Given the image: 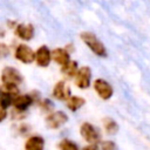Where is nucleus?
<instances>
[{
    "mask_svg": "<svg viewBox=\"0 0 150 150\" xmlns=\"http://www.w3.org/2000/svg\"><path fill=\"white\" fill-rule=\"evenodd\" d=\"M80 39L87 46V48L97 57H107L108 56V49H107L105 45L93 32H89V30L81 32Z\"/></svg>",
    "mask_w": 150,
    "mask_h": 150,
    "instance_id": "obj_1",
    "label": "nucleus"
},
{
    "mask_svg": "<svg viewBox=\"0 0 150 150\" xmlns=\"http://www.w3.org/2000/svg\"><path fill=\"white\" fill-rule=\"evenodd\" d=\"M40 98H41V94L39 91H36V90H33L30 93H25V94L19 93L18 95L14 96V101H13L12 108L18 110V111L27 112V110L32 105L36 104Z\"/></svg>",
    "mask_w": 150,
    "mask_h": 150,
    "instance_id": "obj_2",
    "label": "nucleus"
},
{
    "mask_svg": "<svg viewBox=\"0 0 150 150\" xmlns=\"http://www.w3.org/2000/svg\"><path fill=\"white\" fill-rule=\"evenodd\" d=\"M79 132H80V136L82 137V139L86 143H95V144H98L102 141V132H101L100 128L96 127L95 124L88 122V121L82 122L80 124Z\"/></svg>",
    "mask_w": 150,
    "mask_h": 150,
    "instance_id": "obj_3",
    "label": "nucleus"
},
{
    "mask_svg": "<svg viewBox=\"0 0 150 150\" xmlns=\"http://www.w3.org/2000/svg\"><path fill=\"white\" fill-rule=\"evenodd\" d=\"M13 56L14 59L22 63V64H32L34 63V56H35V50L28 46L27 43L20 42L16 43L13 48Z\"/></svg>",
    "mask_w": 150,
    "mask_h": 150,
    "instance_id": "obj_4",
    "label": "nucleus"
},
{
    "mask_svg": "<svg viewBox=\"0 0 150 150\" xmlns=\"http://www.w3.org/2000/svg\"><path fill=\"white\" fill-rule=\"evenodd\" d=\"M69 121V116L63 110H53L45 116V124L50 130H59L61 129L67 122Z\"/></svg>",
    "mask_w": 150,
    "mask_h": 150,
    "instance_id": "obj_5",
    "label": "nucleus"
},
{
    "mask_svg": "<svg viewBox=\"0 0 150 150\" xmlns=\"http://www.w3.org/2000/svg\"><path fill=\"white\" fill-rule=\"evenodd\" d=\"M76 88L81 90H86L91 87L93 83V71L89 66H80L76 75L73 79Z\"/></svg>",
    "mask_w": 150,
    "mask_h": 150,
    "instance_id": "obj_6",
    "label": "nucleus"
},
{
    "mask_svg": "<svg viewBox=\"0 0 150 150\" xmlns=\"http://www.w3.org/2000/svg\"><path fill=\"white\" fill-rule=\"evenodd\" d=\"M91 87H93L94 91L96 93V95L103 101L110 100L114 95V87L111 86L110 82H108L107 80H104L102 77H97V79L93 80Z\"/></svg>",
    "mask_w": 150,
    "mask_h": 150,
    "instance_id": "obj_7",
    "label": "nucleus"
},
{
    "mask_svg": "<svg viewBox=\"0 0 150 150\" xmlns=\"http://www.w3.org/2000/svg\"><path fill=\"white\" fill-rule=\"evenodd\" d=\"M0 82L1 84L11 83V84L20 86L23 82V75L18 68L13 66H6L2 68L0 73Z\"/></svg>",
    "mask_w": 150,
    "mask_h": 150,
    "instance_id": "obj_8",
    "label": "nucleus"
},
{
    "mask_svg": "<svg viewBox=\"0 0 150 150\" xmlns=\"http://www.w3.org/2000/svg\"><path fill=\"white\" fill-rule=\"evenodd\" d=\"M34 63L39 68H47L52 63V49L47 45H41L35 49Z\"/></svg>",
    "mask_w": 150,
    "mask_h": 150,
    "instance_id": "obj_9",
    "label": "nucleus"
},
{
    "mask_svg": "<svg viewBox=\"0 0 150 150\" xmlns=\"http://www.w3.org/2000/svg\"><path fill=\"white\" fill-rule=\"evenodd\" d=\"M14 36L21 41L28 42L34 39L35 36V27L33 23H25V22H18L15 28L13 29Z\"/></svg>",
    "mask_w": 150,
    "mask_h": 150,
    "instance_id": "obj_10",
    "label": "nucleus"
},
{
    "mask_svg": "<svg viewBox=\"0 0 150 150\" xmlns=\"http://www.w3.org/2000/svg\"><path fill=\"white\" fill-rule=\"evenodd\" d=\"M70 95H71L70 88H69V86L64 79L59 80L57 82L54 83V86L52 88V97L54 100L60 101V102H64Z\"/></svg>",
    "mask_w": 150,
    "mask_h": 150,
    "instance_id": "obj_11",
    "label": "nucleus"
},
{
    "mask_svg": "<svg viewBox=\"0 0 150 150\" xmlns=\"http://www.w3.org/2000/svg\"><path fill=\"white\" fill-rule=\"evenodd\" d=\"M46 141L41 135H29L27 136L23 148L25 150H45Z\"/></svg>",
    "mask_w": 150,
    "mask_h": 150,
    "instance_id": "obj_12",
    "label": "nucleus"
},
{
    "mask_svg": "<svg viewBox=\"0 0 150 150\" xmlns=\"http://www.w3.org/2000/svg\"><path fill=\"white\" fill-rule=\"evenodd\" d=\"M70 53L64 47H56L52 49V62L56 63L57 66H63L70 60Z\"/></svg>",
    "mask_w": 150,
    "mask_h": 150,
    "instance_id": "obj_13",
    "label": "nucleus"
},
{
    "mask_svg": "<svg viewBox=\"0 0 150 150\" xmlns=\"http://www.w3.org/2000/svg\"><path fill=\"white\" fill-rule=\"evenodd\" d=\"M64 104H66L67 110H69L71 112H75V111H79L86 104V100H84V97H82L80 95H73L71 94L64 101Z\"/></svg>",
    "mask_w": 150,
    "mask_h": 150,
    "instance_id": "obj_14",
    "label": "nucleus"
},
{
    "mask_svg": "<svg viewBox=\"0 0 150 150\" xmlns=\"http://www.w3.org/2000/svg\"><path fill=\"white\" fill-rule=\"evenodd\" d=\"M79 67H80V66H79L77 61L70 59L66 64H63V66L60 67V70H61V74H62L66 79L73 80L74 76L76 75L77 70H79Z\"/></svg>",
    "mask_w": 150,
    "mask_h": 150,
    "instance_id": "obj_15",
    "label": "nucleus"
},
{
    "mask_svg": "<svg viewBox=\"0 0 150 150\" xmlns=\"http://www.w3.org/2000/svg\"><path fill=\"white\" fill-rule=\"evenodd\" d=\"M102 127H103L104 132L107 135H109V136L116 135L118 132V129H120L118 123L114 118H111V117H104L102 120Z\"/></svg>",
    "mask_w": 150,
    "mask_h": 150,
    "instance_id": "obj_16",
    "label": "nucleus"
},
{
    "mask_svg": "<svg viewBox=\"0 0 150 150\" xmlns=\"http://www.w3.org/2000/svg\"><path fill=\"white\" fill-rule=\"evenodd\" d=\"M57 149L59 150H80L81 148L74 139L64 137L57 143Z\"/></svg>",
    "mask_w": 150,
    "mask_h": 150,
    "instance_id": "obj_17",
    "label": "nucleus"
},
{
    "mask_svg": "<svg viewBox=\"0 0 150 150\" xmlns=\"http://www.w3.org/2000/svg\"><path fill=\"white\" fill-rule=\"evenodd\" d=\"M14 96H15V95L2 90V93H1V95H0V108L6 109V110H9V109L12 108V105H13Z\"/></svg>",
    "mask_w": 150,
    "mask_h": 150,
    "instance_id": "obj_18",
    "label": "nucleus"
},
{
    "mask_svg": "<svg viewBox=\"0 0 150 150\" xmlns=\"http://www.w3.org/2000/svg\"><path fill=\"white\" fill-rule=\"evenodd\" d=\"M36 105H38L39 109H40L42 112H45V114H48V112H50V111L54 110V102H53L50 98L41 97V98L38 101Z\"/></svg>",
    "mask_w": 150,
    "mask_h": 150,
    "instance_id": "obj_19",
    "label": "nucleus"
},
{
    "mask_svg": "<svg viewBox=\"0 0 150 150\" xmlns=\"http://www.w3.org/2000/svg\"><path fill=\"white\" fill-rule=\"evenodd\" d=\"M16 132L20 136L27 137V136H29V132H30V125L29 124H26V123H22V122H18Z\"/></svg>",
    "mask_w": 150,
    "mask_h": 150,
    "instance_id": "obj_20",
    "label": "nucleus"
},
{
    "mask_svg": "<svg viewBox=\"0 0 150 150\" xmlns=\"http://www.w3.org/2000/svg\"><path fill=\"white\" fill-rule=\"evenodd\" d=\"M101 150H117V145L112 139H103L98 143Z\"/></svg>",
    "mask_w": 150,
    "mask_h": 150,
    "instance_id": "obj_21",
    "label": "nucleus"
},
{
    "mask_svg": "<svg viewBox=\"0 0 150 150\" xmlns=\"http://www.w3.org/2000/svg\"><path fill=\"white\" fill-rule=\"evenodd\" d=\"M12 53V48L9 45H7L6 42L0 41V60L6 59L7 56H9Z\"/></svg>",
    "mask_w": 150,
    "mask_h": 150,
    "instance_id": "obj_22",
    "label": "nucleus"
},
{
    "mask_svg": "<svg viewBox=\"0 0 150 150\" xmlns=\"http://www.w3.org/2000/svg\"><path fill=\"white\" fill-rule=\"evenodd\" d=\"M2 87V90L7 91V93H11L13 95H18L20 93V89L19 87L20 86H16V84H11V83H5V84H1Z\"/></svg>",
    "mask_w": 150,
    "mask_h": 150,
    "instance_id": "obj_23",
    "label": "nucleus"
},
{
    "mask_svg": "<svg viewBox=\"0 0 150 150\" xmlns=\"http://www.w3.org/2000/svg\"><path fill=\"white\" fill-rule=\"evenodd\" d=\"M80 150H101V149H100V145H98V144H95V143H87V145L82 146Z\"/></svg>",
    "mask_w": 150,
    "mask_h": 150,
    "instance_id": "obj_24",
    "label": "nucleus"
},
{
    "mask_svg": "<svg viewBox=\"0 0 150 150\" xmlns=\"http://www.w3.org/2000/svg\"><path fill=\"white\" fill-rule=\"evenodd\" d=\"M16 25H18V21H15V20H7V21H6V28H7V29L13 30Z\"/></svg>",
    "mask_w": 150,
    "mask_h": 150,
    "instance_id": "obj_25",
    "label": "nucleus"
},
{
    "mask_svg": "<svg viewBox=\"0 0 150 150\" xmlns=\"http://www.w3.org/2000/svg\"><path fill=\"white\" fill-rule=\"evenodd\" d=\"M7 117H8V110L0 108V123H1V122H4Z\"/></svg>",
    "mask_w": 150,
    "mask_h": 150,
    "instance_id": "obj_26",
    "label": "nucleus"
},
{
    "mask_svg": "<svg viewBox=\"0 0 150 150\" xmlns=\"http://www.w3.org/2000/svg\"><path fill=\"white\" fill-rule=\"evenodd\" d=\"M64 48H66V49H67V50H68L70 54H71V53L75 50V46L73 45V42H68V43L64 46Z\"/></svg>",
    "mask_w": 150,
    "mask_h": 150,
    "instance_id": "obj_27",
    "label": "nucleus"
},
{
    "mask_svg": "<svg viewBox=\"0 0 150 150\" xmlns=\"http://www.w3.org/2000/svg\"><path fill=\"white\" fill-rule=\"evenodd\" d=\"M6 32H7V29L0 27V39H4V38L6 36Z\"/></svg>",
    "mask_w": 150,
    "mask_h": 150,
    "instance_id": "obj_28",
    "label": "nucleus"
},
{
    "mask_svg": "<svg viewBox=\"0 0 150 150\" xmlns=\"http://www.w3.org/2000/svg\"><path fill=\"white\" fill-rule=\"evenodd\" d=\"M1 93H2V87H1V84H0V95H1Z\"/></svg>",
    "mask_w": 150,
    "mask_h": 150,
    "instance_id": "obj_29",
    "label": "nucleus"
}]
</instances>
